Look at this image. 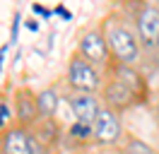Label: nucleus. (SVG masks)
Wrapping results in <instances>:
<instances>
[{
  "mask_svg": "<svg viewBox=\"0 0 159 154\" xmlns=\"http://www.w3.org/2000/svg\"><path fill=\"white\" fill-rule=\"evenodd\" d=\"M99 27L106 36L111 60L120 63V65H138L140 56H142V43H140L135 29L125 22V17L118 12H111L101 19Z\"/></svg>",
  "mask_w": 159,
  "mask_h": 154,
  "instance_id": "f257e3e1",
  "label": "nucleus"
},
{
  "mask_svg": "<svg viewBox=\"0 0 159 154\" xmlns=\"http://www.w3.org/2000/svg\"><path fill=\"white\" fill-rule=\"evenodd\" d=\"M65 82H68L70 92L99 94L101 87H104V72L75 51L68 60V67H65Z\"/></svg>",
  "mask_w": 159,
  "mask_h": 154,
  "instance_id": "f03ea898",
  "label": "nucleus"
},
{
  "mask_svg": "<svg viewBox=\"0 0 159 154\" xmlns=\"http://www.w3.org/2000/svg\"><path fill=\"white\" fill-rule=\"evenodd\" d=\"M99 101H101V106H106V108L116 111V113H125V111L135 108V106H142V99L128 84H123L120 79H116L111 75H104V87L99 92Z\"/></svg>",
  "mask_w": 159,
  "mask_h": 154,
  "instance_id": "7ed1b4c3",
  "label": "nucleus"
},
{
  "mask_svg": "<svg viewBox=\"0 0 159 154\" xmlns=\"http://www.w3.org/2000/svg\"><path fill=\"white\" fill-rule=\"evenodd\" d=\"M77 53L84 60H89L94 67H99L101 72L111 65V51H109V43H106V36H104L101 27H92L80 34Z\"/></svg>",
  "mask_w": 159,
  "mask_h": 154,
  "instance_id": "20e7f679",
  "label": "nucleus"
},
{
  "mask_svg": "<svg viewBox=\"0 0 159 154\" xmlns=\"http://www.w3.org/2000/svg\"><path fill=\"white\" fill-rule=\"evenodd\" d=\"M135 34H138L142 48H157L159 38V5L157 2H140L133 15Z\"/></svg>",
  "mask_w": 159,
  "mask_h": 154,
  "instance_id": "39448f33",
  "label": "nucleus"
},
{
  "mask_svg": "<svg viewBox=\"0 0 159 154\" xmlns=\"http://www.w3.org/2000/svg\"><path fill=\"white\" fill-rule=\"evenodd\" d=\"M123 140H125V135H123L120 113L111 111L106 106H101L99 116L94 120V137H92V142L99 144V147H116Z\"/></svg>",
  "mask_w": 159,
  "mask_h": 154,
  "instance_id": "423d86ee",
  "label": "nucleus"
},
{
  "mask_svg": "<svg viewBox=\"0 0 159 154\" xmlns=\"http://www.w3.org/2000/svg\"><path fill=\"white\" fill-rule=\"evenodd\" d=\"M12 108H15V125L24 130H34L39 125V106H36V92L29 87H17L12 94Z\"/></svg>",
  "mask_w": 159,
  "mask_h": 154,
  "instance_id": "0eeeda50",
  "label": "nucleus"
},
{
  "mask_svg": "<svg viewBox=\"0 0 159 154\" xmlns=\"http://www.w3.org/2000/svg\"><path fill=\"white\" fill-rule=\"evenodd\" d=\"M104 75H111V77H116V79H120L123 84H128L142 99V104L149 101V84H147V79H145V75L135 65H120V63L111 60V65L104 70Z\"/></svg>",
  "mask_w": 159,
  "mask_h": 154,
  "instance_id": "6e6552de",
  "label": "nucleus"
},
{
  "mask_svg": "<svg viewBox=\"0 0 159 154\" xmlns=\"http://www.w3.org/2000/svg\"><path fill=\"white\" fill-rule=\"evenodd\" d=\"M68 106L72 111V118L77 123H84V125H94L97 116L101 111V101H99V94H82V92H70L68 96Z\"/></svg>",
  "mask_w": 159,
  "mask_h": 154,
  "instance_id": "1a4fd4ad",
  "label": "nucleus"
},
{
  "mask_svg": "<svg viewBox=\"0 0 159 154\" xmlns=\"http://www.w3.org/2000/svg\"><path fill=\"white\" fill-rule=\"evenodd\" d=\"M0 154H31L29 130L12 125L10 130L0 133Z\"/></svg>",
  "mask_w": 159,
  "mask_h": 154,
  "instance_id": "9d476101",
  "label": "nucleus"
},
{
  "mask_svg": "<svg viewBox=\"0 0 159 154\" xmlns=\"http://www.w3.org/2000/svg\"><path fill=\"white\" fill-rule=\"evenodd\" d=\"M36 106H39V116L41 120H56L58 116V106H60V94L56 87H46L36 92Z\"/></svg>",
  "mask_w": 159,
  "mask_h": 154,
  "instance_id": "9b49d317",
  "label": "nucleus"
},
{
  "mask_svg": "<svg viewBox=\"0 0 159 154\" xmlns=\"http://www.w3.org/2000/svg\"><path fill=\"white\" fill-rule=\"evenodd\" d=\"M29 133L34 137H39L41 142L46 147H51V149H56V144L60 142V128L56 120H39V125L34 130H29Z\"/></svg>",
  "mask_w": 159,
  "mask_h": 154,
  "instance_id": "f8f14e48",
  "label": "nucleus"
},
{
  "mask_svg": "<svg viewBox=\"0 0 159 154\" xmlns=\"http://www.w3.org/2000/svg\"><path fill=\"white\" fill-rule=\"evenodd\" d=\"M120 152L123 154H159L149 142H145L142 137H135V135H125V140L120 142Z\"/></svg>",
  "mask_w": 159,
  "mask_h": 154,
  "instance_id": "ddd939ff",
  "label": "nucleus"
},
{
  "mask_svg": "<svg viewBox=\"0 0 159 154\" xmlns=\"http://www.w3.org/2000/svg\"><path fill=\"white\" fill-rule=\"evenodd\" d=\"M68 137L70 140H75V142H87L94 137V125H84V123H77V120H72L68 128Z\"/></svg>",
  "mask_w": 159,
  "mask_h": 154,
  "instance_id": "4468645a",
  "label": "nucleus"
},
{
  "mask_svg": "<svg viewBox=\"0 0 159 154\" xmlns=\"http://www.w3.org/2000/svg\"><path fill=\"white\" fill-rule=\"evenodd\" d=\"M15 125V108H12V101L7 96H0V133L10 130Z\"/></svg>",
  "mask_w": 159,
  "mask_h": 154,
  "instance_id": "2eb2a0df",
  "label": "nucleus"
},
{
  "mask_svg": "<svg viewBox=\"0 0 159 154\" xmlns=\"http://www.w3.org/2000/svg\"><path fill=\"white\" fill-rule=\"evenodd\" d=\"M20 24H22V15H20V12H15V17H12V27H10V46H12V43H17Z\"/></svg>",
  "mask_w": 159,
  "mask_h": 154,
  "instance_id": "dca6fc26",
  "label": "nucleus"
},
{
  "mask_svg": "<svg viewBox=\"0 0 159 154\" xmlns=\"http://www.w3.org/2000/svg\"><path fill=\"white\" fill-rule=\"evenodd\" d=\"M31 10H34L36 15H41V17H43V19H51V15H53V10L43 7V5H39V2H34V5H31Z\"/></svg>",
  "mask_w": 159,
  "mask_h": 154,
  "instance_id": "f3484780",
  "label": "nucleus"
},
{
  "mask_svg": "<svg viewBox=\"0 0 159 154\" xmlns=\"http://www.w3.org/2000/svg\"><path fill=\"white\" fill-rule=\"evenodd\" d=\"M53 12H56L58 17H63L65 22H70V19H72V12H70L65 5H56V7H53Z\"/></svg>",
  "mask_w": 159,
  "mask_h": 154,
  "instance_id": "a211bd4d",
  "label": "nucleus"
},
{
  "mask_svg": "<svg viewBox=\"0 0 159 154\" xmlns=\"http://www.w3.org/2000/svg\"><path fill=\"white\" fill-rule=\"evenodd\" d=\"M7 48H10V43L0 46V72H2V65H5V56H7Z\"/></svg>",
  "mask_w": 159,
  "mask_h": 154,
  "instance_id": "6ab92c4d",
  "label": "nucleus"
},
{
  "mask_svg": "<svg viewBox=\"0 0 159 154\" xmlns=\"http://www.w3.org/2000/svg\"><path fill=\"white\" fill-rule=\"evenodd\" d=\"M24 27L29 29V31H39V22H36V19H27V22H24Z\"/></svg>",
  "mask_w": 159,
  "mask_h": 154,
  "instance_id": "aec40b11",
  "label": "nucleus"
},
{
  "mask_svg": "<svg viewBox=\"0 0 159 154\" xmlns=\"http://www.w3.org/2000/svg\"><path fill=\"white\" fill-rule=\"evenodd\" d=\"M154 120H157V125H159V101H157V106H154Z\"/></svg>",
  "mask_w": 159,
  "mask_h": 154,
  "instance_id": "412c9836",
  "label": "nucleus"
},
{
  "mask_svg": "<svg viewBox=\"0 0 159 154\" xmlns=\"http://www.w3.org/2000/svg\"><path fill=\"white\" fill-rule=\"evenodd\" d=\"M157 48H159V38H157Z\"/></svg>",
  "mask_w": 159,
  "mask_h": 154,
  "instance_id": "4be33fe9",
  "label": "nucleus"
}]
</instances>
